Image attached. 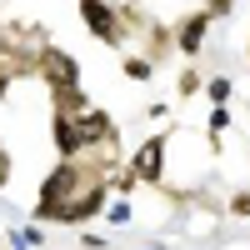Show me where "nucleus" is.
Segmentation results:
<instances>
[{
  "mask_svg": "<svg viewBox=\"0 0 250 250\" xmlns=\"http://www.w3.org/2000/svg\"><path fill=\"white\" fill-rule=\"evenodd\" d=\"M35 80H45L50 95H65V90H80V60L60 45H40V60H35Z\"/></svg>",
  "mask_w": 250,
  "mask_h": 250,
  "instance_id": "f257e3e1",
  "label": "nucleus"
},
{
  "mask_svg": "<svg viewBox=\"0 0 250 250\" xmlns=\"http://www.w3.org/2000/svg\"><path fill=\"white\" fill-rule=\"evenodd\" d=\"M75 5H80V25H85L100 45H110V50L125 45V15H120L115 0H75Z\"/></svg>",
  "mask_w": 250,
  "mask_h": 250,
  "instance_id": "f03ea898",
  "label": "nucleus"
},
{
  "mask_svg": "<svg viewBox=\"0 0 250 250\" xmlns=\"http://www.w3.org/2000/svg\"><path fill=\"white\" fill-rule=\"evenodd\" d=\"M105 200H110V170H95V175L70 195V205L60 210V225H85V220H95L100 210H105Z\"/></svg>",
  "mask_w": 250,
  "mask_h": 250,
  "instance_id": "7ed1b4c3",
  "label": "nucleus"
},
{
  "mask_svg": "<svg viewBox=\"0 0 250 250\" xmlns=\"http://www.w3.org/2000/svg\"><path fill=\"white\" fill-rule=\"evenodd\" d=\"M210 25H215V20H210V10H205V5L190 10V15H180V20H175V50L195 60V55L205 50V40H210Z\"/></svg>",
  "mask_w": 250,
  "mask_h": 250,
  "instance_id": "20e7f679",
  "label": "nucleus"
},
{
  "mask_svg": "<svg viewBox=\"0 0 250 250\" xmlns=\"http://www.w3.org/2000/svg\"><path fill=\"white\" fill-rule=\"evenodd\" d=\"M50 140L60 160H75L80 150H85V140H80V115H65V110H50Z\"/></svg>",
  "mask_w": 250,
  "mask_h": 250,
  "instance_id": "39448f33",
  "label": "nucleus"
},
{
  "mask_svg": "<svg viewBox=\"0 0 250 250\" xmlns=\"http://www.w3.org/2000/svg\"><path fill=\"white\" fill-rule=\"evenodd\" d=\"M150 75H155V60H150V55H125V80H135V85H145Z\"/></svg>",
  "mask_w": 250,
  "mask_h": 250,
  "instance_id": "423d86ee",
  "label": "nucleus"
},
{
  "mask_svg": "<svg viewBox=\"0 0 250 250\" xmlns=\"http://www.w3.org/2000/svg\"><path fill=\"white\" fill-rule=\"evenodd\" d=\"M230 75H210V80H205V100H210V105H225V100H230Z\"/></svg>",
  "mask_w": 250,
  "mask_h": 250,
  "instance_id": "0eeeda50",
  "label": "nucleus"
},
{
  "mask_svg": "<svg viewBox=\"0 0 250 250\" xmlns=\"http://www.w3.org/2000/svg\"><path fill=\"white\" fill-rule=\"evenodd\" d=\"M230 125H235V115H230V110H225V105H210V120H205V130H210V140H215V135H225Z\"/></svg>",
  "mask_w": 250,
  "mask_h": 250,
  "instance_id": "6e6552de",
  "label": "nucleus"
},
{
  "mask_svg": "<svg viewBox=\"0 0 250 250\" xmlns=\"http://www.w3.org/2000/svg\"><path fill=\"white\" fill-rule=\"evenodd\" d=\"M195 90H205V75H200V70H180V85H175V100H190Z\"/></svg>",
  "mask_w": 250,
  "mask_h": 250,
  "instance_id": "1a4fd4ad",
  "label": "nucleus"
},
{
  "mask_svg": "<svg viewBox=\"0 0 250 250\" xmlns=\"http://www.w3.org/2000/svg\"><path fill=\"white\" fill-rule=\"evenodd\" d=\"M225 210H230L235 220H250V185H245V190H235L230 200H225Z\"/></svg>",
  "mask_w": 250,
  "mask_h": 250,
  "instance_id": "9d476101",
  "label": "nucleus"
},
{
  "mask_svg": "<svg viewBox=\"0 0 250 250\" xmlns=\"http://www.w3.org/2000/svg\"><path fill=\"white\" fill-rule=\"evenodd\" d=\"M205 10H210V20H225L235 10V0H205Z\"/></svg>",
  "mask_w": 250,
  "mask_h": 250,
  "instance_id": "9b49d317",
  "label": "nucleus"
},
{
  "mask_svg": "<svg viewBox=\"0 0 250 250\" xmlns=\"http://www.w3.org/2000/svg\"><path fill=\"white\" fill-rule=\"evenodd\" d=\"M10 170H15V160H10V150H5V145H0V190L10 185Z\"/></svg>",
  "mask_w": 250,
  "mask_h": 250,
  "instance_id": "f8f14e48",
  "label": "nucleus"
},
{
  "mask_svg": "<svg viewBox=\"0 0 250 250\" xmlns=\"http://www.w3.org/2000/svg\"><path fill=\"white\" fill-rule=\"evenodd\" d=\"M105 215H110L115 225H125V220H130V205H125V200H115V205H110V210H105Z\"/></svg>",
  "mask_w": 250,
  "mask_h": 250,
  "instance_id": "ddd939ff",
  "label": "nucleus"
},
{
  "mask_svg": "<svg viewBox=\"0 0 250 250\" xmlns=\"http://www.w3.org/2000/svg\"><path fill=\"white\" fill-rule=\"evenodd\" d=\"M10 80H15L10 70H0V100H5V95H10Z\"/></svg>",
  "mask_w": 250,
  "mask_h": 250,
  "instance_id": "4468645a",
  "label": "nucleus"
},
{
  "mask_svg": "<svg viewBox=\"0 0 250 250\" xmlns=\"http://www.w3.org/2000/svg\"><path fill=\"white\" fill-rule=\"evenodd\" d=\"M245 55H250V45H245Z\"/></svg>",
  "mask_w": 250,
  "mask_h": 250,
  "instance_id": "2eb2a0df",
  "label": "nucleus"
}]
</instances>
